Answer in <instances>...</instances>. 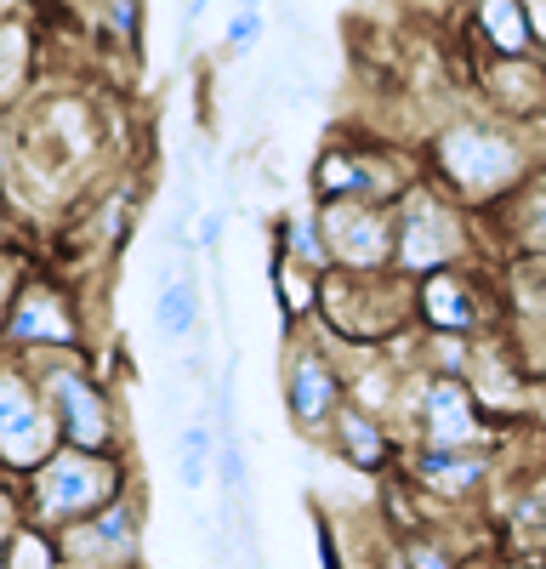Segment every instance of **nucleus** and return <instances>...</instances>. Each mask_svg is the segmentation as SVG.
<instances>
[{
	"label": "nucleus",
	"instance_id": "obj_1",
	"mask_svg": "<svg viewBox=\"0 0 546 569\" xmlns=\"http://www.w3.org/2000/svg\"><path fill=\"white\" fill-rule=\"evenodd\" d=\"M535 166H540V142L524 126L501 120L489 109L449 114L427 137V149H422V177H433L449 200H462L478 217H489L495 206H507L529 182Z\"/></svg>",
	"mask_w": 546,
	"mask_h": 569
},
{
	"label": "nucleus",
	"instance_id": "obj_2",
	"mask_svg": "<svg viewBox=\"0 0 546 569\" xmlns=\"http://www.w3.org/2000/svg\"><path fill=\"white\" fill-rule=\"evenodd\" d=\"M484 217L449 200L433 177H416L393 200V273L427 279L444 268H467L484 251Z\"/></svg>",
	"mask_w": 546,
	"mask_h": 569
},
{
	"label": "nucleus",
	"instance_id": "obj_3",
	"mask_svg": "<svg viewBox=\"0 0 546 569\" xmlns=\"http://www.w3.org/2000/svg\"><path fill=\"white\" fill-rule=\"evenodd\" d=\"M23 490V518L40 530H69L80 518L103 512L109 501H120L131 490V467L125 456H98V450H74L63 445L52 461H40L29 479H18Z\"/></svg>",
	"mask_w": 546,
	"mask_h": 569
},
{
	"label": "nucleus",
	"instance_id": "obj_4",
	"mask_svg": "<svg viewBox=\"0 0 546 569\" xmlns=\"http://www.w3.org/2000/svg\"><path fill=\"white\" fill-rule=\"evenodd\" d=\"M318 325L342 348H387L404 330H416V279L404 273H325L318 291Z\"/></svg>",
	"mask_w": 546,
	"mask_h": 569
},
{
	"label": "nucleus",
	"instance_id": "obj_5",
	"mask_svg": "<svg viewBox=\"0 0 546 569\" xmlns=\"http://www.w3.org/2000/svg\"><path fill=\"white\" fill-rule=\"evenodd\" d=\"M40 382V399L52 410L63 445L74 450H98V456H120V405L109 393V382L98 376L85 353H52V359H23Z\"/></svg>",
	"mask_w": 546,
	"mask_h": 569
},
{
	"label": "nucleus",
	"instance_id": "obj_6",
	"mask_svg": "<svg viewBox=\"0 0 546 569\" xmlns=\"http://www.w3.org/2000/svg\"><path fill=\"white\" fill-rule=\"evenodd\" d=\"M398 433L404 445H427V450H501L495 416L478 405V393L462 376H438V370H410Z\"/></svg>",
	"mask_w": 546,
	"mask_h": 569
},
{
	"label": "nucleus",
	"instance_id": "obj_7",
	"mask_svg": "<svg viewBox=\"0 0 546 569\" xmlns=\"http://www.w3.org/2000/svg\"><path fill=\"white\" fill-rule=\"evenodd\" d=\"M291 348H285V416L291 427L307 439V445H325L336 416L347 410V359H342V342L331 337L318 319L285 330Z\"/></svg>",
	"mask_w": 546,
	"mask_h": 569
},
{
	"label": "nucleus",
	"instance_id": "obj_8",
	"mask_svg": "<svg viewBox=\"0 0 546 569\" xmlns=\"http://www.w3.org/2000/svg\"><path fill=\"white\" fill-rule=\"evenodd\" d=\"M0 353L12 359H52V353H85V319L80 302L46 273H23L0 313Z\"/></svg>",
	"mask_w": 546,
	"mask_h": 569
},
{
	"label": "nucleus",
	"instance_id": "obj_9",
	"mask_svg": "<svg viewBox=\"0 0 546 569\" xmlns=\"http://www.w3.org/2000/svg\"><path fill=\"white\" fill-rule=\"evenodd\" d=\"M58 450H63V433L40 399L34 370L12 353H0V472L7 479H29Z\"/></svg>",
	"mask_w": 546,
	"mask_h": 569
},
{
	"label": "nucleus",
	"instance_id": "obj_10",
	"mask_svg": "<svg viewBox=\"0 0 546 569\" xmlns=\"http://www.w3.org/2000/svg\"><path fill=\"white\" fill-rule=\"evenodd\" d=\"M416 177H422V166H404L398 154H376L371 142H353V137H331L325 149H318L313 171H307L313 206H331V200L393 206Z\"/></svg>",
	"mask_w": 546,
	"mask_h": 569
},
{
	"label": "nucleus",
	"instance_id": "obj_11",
	"mask_svg": "<svg viewBox=\"0 0 546 569\" xmlns=\"http://www.w3.org/2000/svg\"><path fill=\"white\" fill-rule=\"evenodd\" d=\"M495 297L501 284L478 262L427 273L416 279V325L433 330V337H489V319L501 313Z\"/></svg>",
	"mask_w": 546,
	"mask_h": 569
},
{
	"label": "nucleus",
	"instance_id": "obj_12",
	"mask_svg": "<svg viewBox=\"0 0 546 569\" xmlns=\"http://www.w3.org/2000/svg\"><path fill=\"white\" fill-rule=\"evenodd\" d=\"M398 472L410 479V490H416L422 501H433L444 512H462V507H473L495 490L501 450H427V445H410Z\"/></svg>",
	"mask_w": 546,
	"mask_h": 569
},
{
	"label": "nucleus",
	"instance_id": "obj_13",
	"mask_svg": "<svg viewBox=\"0 0 546 569\" xmlns=\"http://www.w3.org/2000/svg\"><path fill=\"white\" fill-rule=\"evenodd\" d=\"M69 569H143V496L125 490L103 512L58 530Z\"/></svg>",
	"mask_w": 546,
	"mask_h": 569
},
{
	"label": "nucleus",
	"instance_id": "obj_14",
	"mask_svg": "<svg viewBox=\"0 0 546 569\" xmlns=\"http://www.w3.org/2000/svg\"><path fill=\"white\" fill-rule=\"evenodd\" d=\"M331 268L342 273H387L393 268V206L371 200H331L318 206Z\"/></svg>",
	"mask_w": 546,
	"mask_h": 569
},
{
	"label": "nucleus",
	"instance_id": "obj_15",
	"mask_svg": "<svg viewBox=\"0 0 546 569\" xmlns=\"http://www.w3.org/2000/svg\"><path fill=\"white\" fill-rule=\"evenodd\" d=\"M478 86H484L489 114L513 120L524 131L535 120H546V52H535V58H484Z\"/></svg>",
	"mask_w": 546,
	"mask_h": 569
},
{
	"label": "nucleus",
	"instance_id": "obj_16",
	"mask_svg": "<svg viewBox=\"0 0 546 569\" xmlns=\"http://www.w3.org/2000/svg\"><path fill=\"white\" fill-rule=\"evenodd\" d=\"M353 472H364V479H376V472H398L404 467V433L387 421V416H371V410H358L347 405L331 427V439H325Z\"/></svg>",
	"mask_w": 546,
	"mask_h": 569
},
{
	"label": "nucleus",
	"instance_id": "obj_17",
	"mask_svg": "<svg viewBox=\"0 0 546 569\" xmlns=\"http://www.w3.org/2000/svg\"><path fill=\"white\" fill-rule=\"evenodd\" d=\"M489 246H501L513 262H546V160L529 171V182L507 206L489 211Z\"/></svg>",
	"mask_w": 546,
	"mask_h": 569
},
{
	"label": "nucleus",
	"instance_id": "obj_18",
	"mask_svg": "<svg viewBox=\"0 0 546 569\" xmlns=\"http://www.w3.org/2000/svg\"><path fill=\"white\" fill-rule=\"evenodd\" d=\"M467 388L478 393V405L489 410V416H518L524 410V399H529V376H524V365H518V353L501 342V337H478V348H473V370H467Z\"/></svg>",
	"mask_w": 546,
	"mask_h": 569
},
{
	"label": "nucleus",
	"instance_id": "obj_19",
	"mask_svg": "<svg viewBox=\"0 0 546 569\" xmlns=\"http://www.w3.org/2000/svg\"><path fill=\"white\" fill-rule=\"evenodd\" d=\"M473 40L484 46V58H535L540 34L529 0H473Z\"/></svg>",
	"mask_w": 546,
	"mask_h": 569
},
{
	"label": "nucleus",
	"instance_id": "obj_20",
	"mask_svg": "<svg viewBox=\"0 0 546 569\" xmlns=\"http://www.w3.org/2000/svg\"><path fill=\"white\" fill-rule=\"evenodd\" d=\"M154 330L182 348V342H194L200 337V273L189 257H165L160 262V297H154Z\"/></svg>",
	"mask_w": 546,
	"mask_h": 569
},
{
	"label": "nucleus",
	"instance_id": "obj_21",
	"mask_svg": "<svg viewBox=\"0 0 546 569\" xmlns=\"http://www.w3.org/2000/svg\"><path fill=\"white\" fill-rule=\"evenodd\" d=\"M267 279H273V297H280V313H285V330L318 319V291H325V273H313L291 257L273 251L267 257Z\"/></svg>",
	"mask_w": 546,
	"mask_h": 569
},
{
	"label": "nucleus",
	"instance_id": "obj_22",
	"mask_svg": "<svg viewBox=\"0 0 546 569\" xmlns=\"http://www.w3.org/2000/svg\"><path fill=\"white\" fill-rule=\"evenodd\" d=\"M462 563H467L462 541H455L449 530H433V525L410 530V536H393V547L382 558V569H462Z\"/></svg>",
	"mask_w": 546,
	"mask_h": 569
},
{
	"label": "nucleus",
	"instance_id": "obj_23",
	"mask_svg": "<svg viewBox=\"0 0 546 569\" xmlns=\"http://www.w3.org/2000/svg\"><path fill=\"white\" fill-rule=\"evenodd\" d=\"M273 251L313 268V273H331V251H325V228H318V206H291L280 217V233H273Z\"/></svg>",
	"mask_w": 546,
	"mask_h": 569
},
{
	"label": "nucleus",
	"instance_id": "obj_24",
	"mask_svg": "<svg viewBox=\"0 0 546 569\" xmlns=\"http://www.w3.org/2000/svg\"><path fill=\"white\" fill-rule=\"evenodd\" d=\"M211 456H216V427L205 416H194L189 427H182V439H176V479H182V490H200L211 479Z\"/></svg>",
	"mask_w": 546,
	"mask_h": 569
},
{
	"label": "nucleus",
	"instance_id": "obj_25",
	"mask_svg": "<svg viewBox=\"0 0 546 569\" xmlns=\"http://www.w3.org/2000/svg\"><path fill=\"white\" fill-rule=\"evenodd\" d=\"M0 569H69L63 563V547L52 530H40V525H18V536L7 541V552H0Z\"/></svg>",
	"mask_w": 546,
	"mask_h": 569
},
{
	"label": "nucleus",
	"instance_id": "obj_26",
	"mask_svg": "<svg viewBox=\"0 0 546 569\" xmlns=\"http://www.w3.org/2000/svg\"><path fill=\"white\" fill-rule=\"evenodd\" d=\"M23 80H29V34L12 18H0V103H12Z\"/></svg>",
	"mask_w": 546,
	"mask_h": 569
},
{
	"label": "nucleus",
	"instance_id": "obj_27",
	"mask_svg": "<svg viewBox=\"0 0 546 569\" xmlns=\"http://www.w3.org/2000/svg\"><path fill=\"white\" fill-rule=\"evenodd\" d=\"M91 18H98L114 40H136L143 34V0H91Z\"/></svg>",
	"mask_w": 546,
	"mask_h": 569
},
{
	"label": "nucleus",
	"instance_id": "obj_28",
	"mask_svg": "<svg viewBox=\"0 0 546 569\" xmlns=\"http://www.w3.org/2000/svg\"><path fill=\"white\" fill-rule=\"evenodd\" d=\"M262 34H267V18H262V12H228V23H222V52H228V58H245L251 46H262Z\"/></svg>",
	"mask_w": 546,
	"mask_h": 569
},
{
	"label": "nucleus",
	"instance_id": "obj_29",
	"mask_svg": "<svg viewBox=\"0 0 546 569\" xmlns=\"http://www.w3.org/2000/svg\"><path fill=\"white\" fill-rule=\"evenodd\" d=\"M222 233H228V217L211 206V211H200V228H194V246L205 251V257H216V246H222Z\"/></svg>",
	"mask_w": 546,
	"mask_h": 569
},
{
	"label": "nucleus",
	"instance_id": "obj_30",
	"mask_svg": "<svg viewBox=\"0 0 546 569\" xmlns=\"http://www.w3.org/2000/svg\"><path fill=\"white\" fill-rule=\"evenodd\" d=\"M313 541H318V558H325V569H347V558H342V541H336V530L318 518L313 525Z\"/></svg>",
	"mask_w": 546,
	"mask_h": 569
},
{
	"label": "nucleus",
	"instance_id": "obj_31",
	"mask_svg": "<svg viewBox=\"0 0 546 569\" xmlns=\"http://www.w3.org/2000/svg\"><path fill=\"white\" fill-rule=\"evenodd\" d=\"M200 18H205V0H189V12H182V23H189V29H194Z\"/></svg>",
	"mask_w": 546,
	"mask_h": 569
},
{
	"label": "nucleus",
	"instance_id": "obj_32",
	"mask_svg": "<svg viewBox=\"0 0 546 569\" xmlns=\"http://www.w3.org/2000/svg\"><path fill=\"white\" fill-rule=\"evenodd\" d=\"M462 569H501V563H489V558H467Z\"/></svg>",
	"mask_w": 546,
	"mask_h": 569
},
{
	"label": "nucleus",
	"instance_id": "obj_33",
	"mask_svg": "<svg viewBox=\"0 0 546 569\" xmlns=\"http://www.w3.org/2000/svg\"><path fill=\"white\" fill-rule=\"evenodd\" d=\"M0 313H7V302H0Z\"/></svg>",
	"mask_w": 546,
	"mask_h": 569
},
{
	"label": "nucleus",
	"instance_id": "obj_34",
	"mask_svg": "<svg viewBox=\"0 0 546 569\" xmlns=\"http://www.w3.org/2000/svg\"><path fill=\"white\" fill-rule=\"evenodd\" d=\"M216 569H228V563H216Z\"/></svg>",
	"mask_w": 546,
	"mask_h": 569
},
{
	"label": "nucleus",
	"instance_id": "obj_35",
	"mask_svg": "<svg viewBox=\"0 0 546 569\" xmlns=\"http://www.w3.org/2000/svg\"><path fill=\"white\" fill-rule=\"evenodd\" d=\"M85 7H91V0H85Z\"/></svg>",
	"mask_w": 546,
	"mask_h": 569
}]
</instances>
